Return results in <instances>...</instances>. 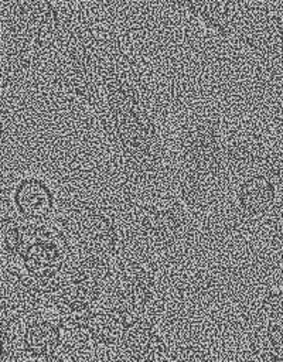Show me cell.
<instances>
[{
  "label": "cell",
  "mask_w": 283,
  "mask_h": 362,
  "mask_svg": "<svg viewBox=\"0 0 283 362\" xmlns=\"http://www.w3.org/2000/svg\"><path fill=\"white\" fill-rule=\"evenodd\" d=\"M89 107L120 168L134 180L157 178L170 160L167 100L150 66L103 35L72 89Z\"/></svg>",
  "instance_id": "6da1fadb"
},
{
  "label": "cell",
  "mask_w": 283,
  "mask_h": 362,
  "mask_svg": "<svg viewBox=\"0 0 283 362\" xmlns=\"http://www.w3.org/2000/svg\"><path fill=\"white\" fill-rule=\"evenodd\" d=\"M235 147L215 115L187 117L173 137L170 160L180 194L191 204L202 202L222 189L238 160Z\"/></svg>",
  "instance_id": "7a4b0ae2"
},
{
  "label": "cell",
  "mask_w": 283,
  "mask_h": 362,
  "mask_svg": "<svg viewBox=\"0 0 283 362\" xmlns=\"http://www.w3.org/2000/svg\"><path fill=\"white\" fill-rule=\"evenodd\" d=\"M57 222L71 238L76 253L117 262L125 249V232L117 215L98 202L71 206Z\"/></svg>",
  "instance_id": "3957f363"
},
{
  "label": "cell",
  "mask_w": 283,
  "mask_h": 362,
  "mask_svg": "<svg viewBox=\"0 0 283 362\" xmlns=\"http://www.w3.org/2000/svg\"><path fill=\"white\" fill-rule=\"evenodd\" d=\"M65 332L57 315L50 311H34L23 315L17 334L10 338L3 335V345L11 346L28 362H41L62 352Z\"/></svg>",
  "instance_id": "277c9868"
},
{
  "label": "cell",
  "mask_w": 283,
  "mask_h": 362,
  "mask_svg": "<svg viewBox=\"0 0 283 362\" xmlns=\"http://www.w3.org/2000/svg\"><path fill=\"white\" fill-rule=\"evenodd\" d=\"M115 352L122 362H168L171 348L161 322L143 318L125 327Z\"/></svg>",
  "instance_id": "5b68a950"
},
{
  "label": "cell",
  "mask_w": 283,
  "mask_h": 362,
  "mask_svg": "<svg viewBox=\"0 0 283 362\" xmlns=\"http://www.w3.org/2000/svg\"><path fill=\"white\" fill-rule=\"evenodd\" d=\"M175 6L183 7L207 30L218 34L222 38H232L243 30V10L246 4L242 1H178Z\"/></svg>",
  "instance_id": "8992f818"
},
{
  "label": "cell",
  "mask_w": 283,
  "mask_h": 362,
  "mask_svg": "<svg viewBox=\"0 0 283 362\" xmlns=\"http://www.w3.org/2000/svg\"><path fill=\"white\" fill-rule=\"evenodd\" d=\"M16 214L30 222L51 221L57 212V197L52 187L38 175L21 177L13 189Z\"/></svg>",
  "instance_id": "52a82bcc"
},
{
  "label": "cell",
  "mask_w": 283,
  "mask_h": 362,
  "mask_svg": "<svg viewBox=\"0 0 283 362\" xmlns=\"http://www.w3.org/2000/svg\"><path fill=\"white\" fill-rule=\"evenodd\" d=\"M41 362H74V359L67 352L62 351V352H59V354H57V355H54L51 358H47V359L41 361Z\"/></svg>",
  "instance_id": "ba28073f"
}]
</instances>
